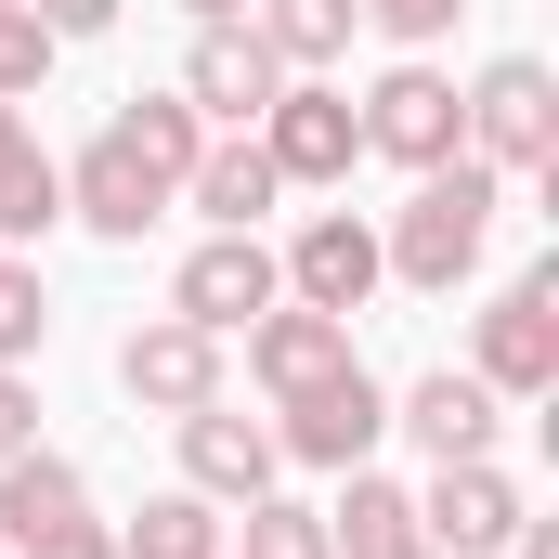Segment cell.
<instances>
[{
  "label": "cell",
  "mask_w": 559,
  "mask_h": 559,
  "mask_svg": "<svg viewBox=\"0 0 559 559\" xmlns=\"http://www.w3.org/2000/svg\"><path fill=\"white\" fill-rule=\"evenodd\" d=\"M495 169L481 156H442V169H417V195L391 209V235H378V261H391V286H417V299H455V286L481 274V235H495Z\"/></svg>",
  "instance_id": "obj_1"
},
{
  "label": "cell",
  "mask_w": 559,
  "mask_h": 559,
  "mask_svg": "<svg viewBox=\"0 0 559 559\" xmlns=\"http://www.w3.org/2000/svg\"><path fill=\"white\" fill-rule=\"evenodd\" d=\"M468 378H481L495 404H547L559 391V261L508 274L481 312H468Z\"/></svg>",
  "instance_id": "obj_2"
},
{
  "label": "cell",
  "mask_w": 559,
  "mask_h": 559,
  "mask_svg": "<svg viewBox=\"0 0 559 559\" xmlns=\"http://www.w3.org/2000/svg\"><path fill=\"white\" fill-rule=\"evenodd\" d=\"M468 156L495 169V182H521V169H559V79L534 66V52H495L468 92Z\"/></svg>",
  "instance_id": "obj_3"
},
{
  "label": "cell",
  "mask_w": 559,
  "mask_h": 559,
  "mask_svg": "<svg viewBox=\"0 0 559 559\" xmlns=\"http://www.w3.org/2000/svg\"><path fill=\"white\" fill-rule=\"evenodd\" d=\"M169 209H182V182H169V169H156V156H143L118 118H105V131L66 156V222H92L105 248H143V235H156Z\"/></svg>",
  "instance_id": "obj_4"
},
{
  "label": "cell",
  "mask_w": 559,
  "mask_h": 559,
  "mask_svg": "<svg viewBox=\"0 0 559 559\" xmlns=\"http://www.w3.org/2000/svg\"><path fill=\"white\" fill-rule=\"evenodd\" d=\"M378 442H391V391L365 378V352H352L338 378H312V391L274 404V455L286 468H365Z\"/></svg>",
  "instance_id": "obj_5"
},
{
  "label": "cell",
  "mask_w": 559,
  "mask_h": 559,
  "mask_svg": "<svg viewBox=\"0 0 559 559\" xmlns=\"http://www.w3.org/2000/svg\"><path fill=\"white\" fill-rule=\"evenodd\" d=\"M352 118H365V156H391L404 182H417V169H442V156H468V105H455V79H442L429 52H404V66H391Z\"/></svg>",
  "instance_id": "obj_6"
},
{
  "label": "cell",
  "mask_w": 559,
  "mask_h": 559,
  "mask_svg": "<svg viewBox=\"0 0 559 559\" xmlns=\"http://www.w3.org/2000/svg\"><path fill=\"white\" fill-rule=\"evenodd\" d=\"M261 156H274V182L299 195H325V182H352V156H365V118H352V92L338 79H286L274 105H261Z\"/></svg>",
  "instance_id": "obj_7"
},
{
  "label": "cell",
  "mask_w": 559,
  "mask_h": 559,
  "mask_svg": "<svg viewBox=\"0 0 559 559\" xmlns=\"http://www.w3.org/2000/svg\"><path fill=\"white\" fill-rule=\"evenodd\" d=\"M274 274H286V299H299V312H338V325H352V312L391 286V261H378V222H352V209H312V222L274 248Z\"/></svg>",
  "instance_id": "obj_8"
},
{
  "label": "cell",
  "mask_w": 559,
  "mask_h": 559,
  "mask_svg": "<svg viewBox=\"0 0 559 559\" xmlns=\"http://www.w3.org/2000/svg\"><path fill=\"white\" fill-rule=\"evenodd\" d=\"M169 429H182V495H209L222 521H235L248 495H274V481H286L274 417H235V391H209L195 417H169Z\"/></svg>",
  "instance_id": "obj_9"
},
{
  "label": "cell",
  "mask_w": 559,
  "mask_h": 559,
  "mask_svg": "<svg viewBox=\"0 0 559 559\" xmlns=\"http://www.w3.org/2000/svg\"><path fill=\"white\" fill-rule=\"evenodd\" d=\"M274 299H286V274H274L261 235H209V248H182V274H169V312L209 325V338H248Z\"/></svg>",
  "instance_id": "obj_10"
},
{
  "label": "cell",
  "mask_w": 559,
  "mask_h": 559,
  "mask_svg": "<svg viewBox=\"0 0 559 559\" xmlns=\"http://www.w3.org/2000/svg\"><path fill=\"white\" fill-rule=\"evenodd\" d=\"M118 391H131L143 417H195V404L222 391V338L182 325V312H143L131 338H118Z\"/></svg>",
  "instance_id": "obj_11"
},
{
  "label": "cell",
  "mask_w": 559,
  "mask_h": 559,
  "mask_svg": "<svg viewBox=\"0 0 559 559\" xmlns=\"http://www.w3.org/2000/svg\"><path fill=\"white\" fill-rule=\"evenodd\" d=\"M274 92H286V66H274L261 26H195V52H182V105H195L209 131H261Z\"/></svg>",
  "instance_id": "obj_12"
},
{
  "label": "cell",
  "mask_w": 559,
  "mask_h": 559,
  "mask_svg": "<svg viewBox=\"0 0 559 559\" xmlns=\"http://www.w3.org/2000/svg\"><path fill=\"white\" fill-rule=\"evenodd\" d=\"M417 534L442 559H495L508 534H521V481L495 468V455H455V468H429V495H417Z\"/></svg>",
  "instance_id": "obj_13"
},
{
  "label": "cell",
  "mask_w": 559,
  "mask_h": 559,
  "mask_svg": "<svg viewBox=\"0 0 559 559\" xmlns=\"http://www.w3.org/2000/svg\"><path fill=\"white\" fill-rule=\"evenodd\" d=\"M391 429H404V442H417L429 468H455V455H495V429H508V404H495V391H481V378H468V365H429L417 391H404V404H391Z\"/></svg>",
  "instance_id": "obj_14"
},
{
  "label": "cell",
  "mask_w": 559,
  "mask_h": 559,
  "mask_svg": "<svg viewBox=\"0 0 559 559\" xmlns=\"http://www.w3.org/2000/svg\"><path fill=\"white\" fill-rule=\"evenodd\" d=\"M274 156H261V131H209L195 143V169H182V209L209 222V235H261V209H274Z\"/></svg>",
  "instance_id": "obj_15"
},
{
  "label": "cell",
  "mask_w": 559,
  "mask_h": 559,
  "mask_svg": "<svg viewBox=\"0 0 559 559\" xmlns=\"http://www.w3.org/2000/svg\"><path fill=\"white\" fill-rule=\"evenodd\" d=\"M325 547L338 559H442L417 534V495L391 481V468H338V508H325Z\"/></svg>",
  "instance_id": "obj_16"
},
{
  "label": "cell",
  "mask_w": 559,
  "mask_h": 559,
  "mask_svg": "<svg viewBox=\"0 0 559 559\" xmlns=\"http://www.w3.org/2000/svg\"><path fill=\"white\" fill-rule=\"evenodd\" d=\"M338 365H352V325H338V312H299V299H274V312H261V325H248V378H261V391H312V378H338Z\"/></svg>",
  "instance_id": "obj_17"
},
{
  "label": "cell",
  "mask_w": 559,
  "mask_h": 559,
  "mask_svg": "<svg viewBox=\"0 0 559 559\" xmlns=\"http://www.w3.org/2000/svg\"><path fill=\"white\" fill-rule=\"evenodd\" d=\"M92 508V481H79V455H52V442H26V455H0V559L39 547L52 521H79Z\"/></svg>",
  "instance_id": "obj_18"
},
{
  "label": "cell",
  "mask_w": 559,
  "mask_h": 559,
  "mask_svg": "<svg viewBox=\"0 0 559 559\" xmlns=\"http://www.w3.org/2000/svg\"><path fill=\"white\" fill-rule=\"evenodd\" d=\"M52 222H66V169L39 156L26 105H0V248H39Z\"/></svg>",
  "instance_id": "obj_19"
},
{
  "label": "cell",
  "mask_w": 559,
  "mask_h": 559,
  "mask_svg": "<svg viewBox=\"0 0 559 559\" xmlns=\"http://www.w3.org/2000/svg\"><path fill=\"white\" fill-rule=\"evenodd\" d=\"M248 26L274 39L286 79H325L338 52H352V26H365V0H248Z\"/></svg>",
  "instance_id": "obj_20"
},
{
  "label": "cell",
  "mask_w": 559,
  "mask_h": 559,
  "mask_svg": "<svg viewBox=\"0 0 559 559\" xmlns=\"http://www.w3.org/2000/svg\"><path fill=\"white\" fill-rule=\"evenodd\" d=\"M222 534H235V521H222L209 495L169 481V495H143L131 521H118V559H222Z\"/></svg>",
  "instance_id": "obj_21"
},
{
  "label": "cell",
  "mask_w": 559,
  "mask_h": 559,
  "mask_svg": "<svg viewBox=\"0 0 559 559\" xmlns=\"http://www.w3.org/2000/svg\"><path fill=\"white\" fill-rule=\"evenodd\" d=\"M222 559H338V547H325V508H299V495H248L235 534H222Z\"/></svg>",
  "instance_id": "obj_22"
},
{
  "label": "cell",
  "mask_w": 559,
  "mask_h": 559,
  "mask_svg": "<svg viewBox=\"0 0 559 559\" xmlns=\"http://www.w3.org/2000/svg\"><path fill=\"white\" fill-rule=\"evenodd\" d=\"M39 338H52V286L26 248H0V365H39Z\"/></svg>",
  "instance_id": "obj_23"
},
{
  "label": "cell",
  "mask_w": 559,
  "mask_h": 559,
  "mask_svg": "<svg viewBox=\"0 0 559 559\" xmlns=\"http://www.w3.org/2000/svg\"><path fill=\"white\" fill-rule=\"evenodd\" d=\"M52 52H66V39H52L26 0H0V105H26V92L52 79Z\"/></svg>",
  "instance_id": "obj_24"
},
{
  "label": "cell",
  "mask_w": 559,
  "mask_h": 559,
  "mask_svg": "<svg viewBox=\"0 0 559 559\" xmlns=\"http://www.w3.org/2000/svg\"><path fill=\"white\" fill-rule=\"evenodd\" d=\"M455 13H468V0H365V26H391L404 52H429V39H442Z\"/></svg>",
  "instance_id": "obj_25"
},
{
  "label": "cell",
  "mask_w": 559,
  "mask_h": 559,
  "mask_svg": "<svg viewBox=\"0 0 559 559\" xmlns=\"http://www.w3.org/2000/svg\"><path fill=\"white\" fill-rule=\"evenodd\" d=\"M13 559H118V534H105V521H92V508H79V521H52V534H39V547H13Z\"/></svg>",
  "instance_id": "obj_26"
},
{
  "label": "cell",
  "mask_w": 559,
  "mask_h": 559,
  "mask_svg": "<svg viewBox=\"0 0 559 559\" xmlns=\"http://www.w3.org/2000/svg\"><path fill=\"white\" fill-rule=\"evenodd\" d=\"M39 442V391H26V365H0V455H26Z\"/></svg>",
  "instance_id": "obj_27"
},
{
  "label": "cell",
  "mask_w": 559,
  "mask_h": 559,
  "mask_svg": "<svg viewBox=\"0 0 559 559\" xmlns=\"http://www.w3.org/2000/svg\"><path fill=\"white\" fill-rule=\"evenodd\" d=\"M26 13H39L52 39H105V26H118V0H26Z\"/></svg>",
  "instance_id": "obj_28"
},
{
  "label": "cell",
  "mask_w": 559,
  "mask_h": 559,
  "mask_svg": "<svg viewBox=\"0 0 559 559\" xmlns=\"http://www.w3.org/2000/svg\"><path fill=\"white\" fill-rule=\"evenodd\" d=\"M182 13H195V26H248V0H182Z\"/></svg>",
  "instance_id": "obj_29"
}]
</instances>
